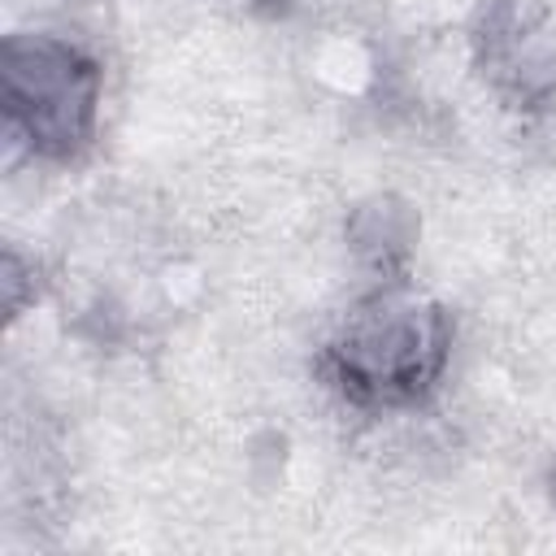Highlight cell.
Returning a JSON list of instances; mask_svg holds the SVG:
<instances>
[{
    "label": "cell",
    "mask_w": 556,
    "mask_h": 556,
    "mask_svg": "<svg viewBox=\"0 0 556 556\" xmlns=\"http://www.w3.org/2000/svg\"><path fill=\"white\" fill-rule=\"evenodd\" d=\"M0 100L30 152L70 161L91 143L100 65L52 35H9L0 48Z\"/></svg>",
    "instance_id": "obj_2"
},
{
    "label": "cell",
    "mask_w": 556,
    "mask_h": 556,
    "mask_svg": "<svg viewBox=\"0 0 556 556\" xmlns=\"http://www.w3.org/2000/svg\"><path fill=\"white\" fill-rule=\"evenodd\" d=\"M452 352L447 313L404 287H382L361 300L321 348L326 382L361 408L417 404L443 374Z\"/></svg>",
    "instance_id": "obj_1"
}]
</instances>
